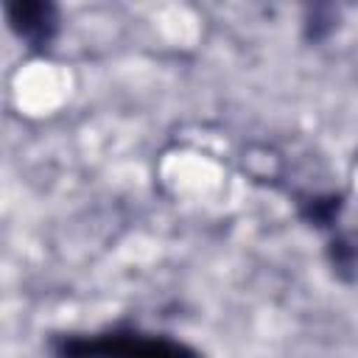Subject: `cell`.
<instances>
[{"label": "cell", "mask_w": 358, "mask_h": 358, "mask_svg": "<svg viewBox=\"0 0 358 358\" xmlns=\"http://www.w3.org/2000/svg\"><path fill=\"white\" fill-rule=\"evenodd\" d=\"M53 358H204L190 344L129 324L95 333H56L48 341Z\"/></svg>", "instance_id": "1"}, {"label": "cell", "mask_w": 358, "mask_h": 358, "mask_svg": "<svg viewBox=\"0 0 358 358\" xmlns=\"http://www.w3.org/2000/svg\"><path fill=\"white\" fill-rule=\"evenodd\" d=\"M11 34L34 53L50 50L59 36L62 14L59 6L50 0H8L3 6Z\"/></svg>", "instance_id": "2"}, {"label": "cell", "mask_w": 358, "mask_h": 358, "mask_svg": "<svg viewBox=\"0 0 358 358\" xmlns=\"http://www.w3.org/2000/svg\"><path fill=\"white\" fill-rule=\"evenodd\" d=\"M299 218L316 229H336L341 213H344V196L341 193H308L296 201Z\"/></svg>", "instance_id": "3"}, {"label": "cell", "mask_w": 358, "mask_h": 358, "mask_svg": "<svg viewBox=\"0 0 358 358\" xmlns=\"http://www.w3.org/2000/svg\"><path fill=\"white\" fill-rule=\"evenodd\" d=\"M327 260L341 280L355 277L358 274V241L347 232H333L327 243Z\"/></svg>", "instance_id": "4"}, {"label": "cell", "mask_w": 358, "mask_h": 358, "mask_svg": "<svg viewBox=\"0 0 358 358\" xmlns=\"http://www.w3.org/2000/svg\"><path fill=\"white\" fill-rule=\"evenodd\" d=\"M338 25V8L336 6H327V3H316V6H308L305 8V17H302V34L308 42H322L327 39Z\"/></svg>", "instance_id": "5"}]
</instances>
